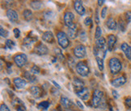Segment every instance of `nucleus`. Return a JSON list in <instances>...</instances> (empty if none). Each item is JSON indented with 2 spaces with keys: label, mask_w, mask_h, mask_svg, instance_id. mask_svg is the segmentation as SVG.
Segmentation results:
<instances>
[{
  "label": "nucleus",
  "mask_w": 131,
  "mask_h": 111,
  "mask_svg": "<svg viewBox=\"0 0 131 111\" xmlns=\"http://www.w3.org/2000/svg\"><path fill=\"white\" fill-rule=\"evenodd\" d=\"M84 24L86 25L87 27L92 26V19H91L90 17H87L86 19H84Z\"/></svg>",
  "instance_id": "obj_35"
},
{
  "label": "nucleus",
  "mask_w": 131,
  "mask_h": 111,
  "mask_svg": "<svg viewBox=\"0 0 131 111\" xmlns=\"http://www.w3.org/2000/svg\"><path fill=\"white\" fill-rule=\"evenodd\" d=\"M76 72L81 76V77H87L90 73V70L88 68V65L86 62L80 61L76 64Z\"/></svg>",
  "instance_id": "obj_5"
},
{
  "label": "nucleus",
  "mask_w": 131,
  "mask_h": 111,
  "mask_svg": "<svg viewBox=\"0 0 131 111\" xmlns=\"http://www.w3.org/2000/svg\"><path fill=\"white\" fill-rule=\"evenodd\" d=\"M5 45H6V47L8 49L12 50L15 48V46H16V44H15V42L12 39H7L6 42H5Z\"/></svg>",
  "instance_id": "obj_26"
},
{
  "label": "nucleus",
  "mask_w": 131,
  "mask_h": 111,
  "mask_svg": "<svg viewBox=\"0 0 131 111\" xmlns=\"http://www.w3.org/2000/svg\"><path fill=\"white\" fill-rule=\"evenodd\" d=\"M104 101V92L101 90L95 89L93 92V97L92 99V105L95 108L100 107Z\"/></svg>",
  "instance_id": "obj_1"
},
{
  "label": "nucleus",
  "mask_w": 131,
  "mask_h": 111,
  "mask_svg": "<svg viewBox=\"0 0 131 111\" xmlns=\"http://www.w3.org/2000/svg\"><path fill=\"white\" fill-rule=\"evenodd\" d=\"M116 43H117V37L114 35H109L108 36V50L113 51Z\"/></svg>",
  "instance_id": "obj_18"
},
{
  "label": "nucleus",
  "mask_w": 131,
  "mask_h": 111,
  "mask_svg": "<svg viewBox=\"0 0 131 111\" xmlns=\"http://www.w3.org/2000/svg\"><path fill=\"white\" fill-rule=\"evenodd\" d=\"M74 7L76 12L80 16H83L85 14V8L83 7L82 1H80V0H76V1L74 2Z\"/></svg>",
  "instance_id": "obj_12"
},
{
  "label": "nucleus",
  "mask_w": 131,
  "mask_h": 111,
  "mask_svg": "<svg viewBox=\"0 0 131 111\" xmlns=\"http://www.w3.org/2000/svg\"><path fill=\"white\" fill-rule=\"evenodd\" d=\"M0 35H1V36H2V37L6 38V37L8 36L9 32L7 31L6 29H4V28L1 26V27H0Z\"/></svg>",
  "instance_id": "obj_33"
},
{
  "label": "nucleus",
  "mask_w": 131,
  "mask_h": 111,
  "mask_svg": "<svg viewBox=\"0 0 131 111\" xmlns=\"http://www.w3.org/2000/svg\"><path fill=\"white\" fill-rule=\"evenodd\" d=\"M112 93H113V97H114V99H117L119 98V94L117 93V92L116 91V90H113Z\"/></svg>",
  "instance_id": "obj_42"
},
{
  "label": "nucleus",
  "mask_w": 131,
  "mask_h": 111,
  "mask_svg": "<svg viewBox=\"0 0 131 111\" xmlns=\"http://www.w3.org/2000/svg\"><path fill=\"white\" fill-rule=\"evenodd\" d=\"M7 17L8 18V19L10 20L11 22L12 23H15V22H16L18 21V14L16 11H14V10L12 9H8L7 11Z\"/></svg>",
  "instance_id": "obj_13"
},
{
  "label": "nucleus",
  "mask_w": 131,
  "mask_h": 111,
  "mask_svg": "<svg viewBox=\"0 0 131 111\" xmlns=\"http://www.w3.org/2000/svg\"><path fill=\"white\" fill-rule=\"evenodd\" d=\"M0 111H11L6 104H2L0 105Z\"/></svg>",
  "instance_id": "obj_39"
},
{
  "label": "nucleus",
  "mask_w": 131,
  "mask_h": 111,
  "mask_svg": "<svg viewBox=\"0 0 131 111\" xmlns=\"http://www.w3.org/2000/svg\"><path fill=\"white\" fill-rule=\"evenodd\" d=\"M30 7L33 10H40L43 7V3L41 1H32L30 2Z\"/></svg>",
  "instance_id": "obj_23"
},
{
  "label": "nucleus",
  "mask_w": 131,
  "mask_h": 111,
  "mask_svg": "<svg viewBox=\"0 0 131 111\" xmlns=\"http://www.w3.org/2000/svg\"><path fill=\"white\" fill-rule=\"evenodd\" d=\"M58 43L62 49H66L70 45V41L68 36L63 32H58L57 33Z\"/></svg>",
  "instance_id": "obj_3"
},
{
  "label": "nucleus",
  "mask_w": 131,
  "mask_h": 111,
  "mask_svg": "<svg viewBox=\"0 0 131 111\" xmlns=\"http://www.w3.org/2000/svg\"><path fill=\"white\" fill-rule=\"evenodd\" d=\"M101 35H102V30H101V28H100V27L97 26L96 29H95V39H97L101 37Z\"/></svg>",
  "instance_id": "obj_31"
},
{
  "label": "nucleus",
  "mask_w": 131,
  "mask_h": 111,
  "mask_svg": "<svg viewBox=\"0 0 131 111\" xmlns=\"http://www.w3.org/2000/svg\"><path fill=\"white\" fill-rule=\"evenodd\" d=\"M78 28H77V25L76 24H73L71 27H68V31H67V36L70 39H74L75 38H77L78 36Z\"/></svg>",
  "instance_id": "obj_11"
},
{
  "label": "nucleus",
  "mask_w": 131,
  "mask_h": 111,
  "mask_svg": "<svg viewBox=\"0 0 131 111\" xmlns=\"http://www.w3.org/2000/svg\"><path fill=\"white\" fill-rule=\"evenodd\" d=\"M125 104L128 108H131V98H126L125 100Z\"/></svg>",
  "instance_id": "obj_37"
},
{
  "label": "nucleus",
  "mask_w": 131,
  "mask_h": 111,
  "mask_svg": "<svg viewBox=\"0 0 131 111\" xmlns=\"http://www.w3.org/2000/svg\"><path fill=\"white\" fill-rule=\"evenodd\" d=\"M52 82H53V85H54L55 86H56V87H57L58 89H60V88H61V87H60V85H58V83H56V81H54V80H53Z\"/></svg>",
  "instance_id": "obj_45"
},
{
  "label": "nucleus",
  "mask_w": 131,
  "mask_h": 111,
  "mask_svg": "<svg viewBox=\"0 0 131 111\" xmlns=\"http://www.w3.org/2000/svg\"><path fill=\"white\" fill-rule=\"evenodd\" d=\"M60 103H61V105L66 109H71L73 106V103L71 102V101H70L69 98H67V97H65V96H62L61 97V99H60Z\"/></svg>",
  "instance_id": "obj_15"
},
{
  "label": "nucleus",
  "mask_w": 131,
  "mask_h": 111,
  "mask_svg": "<svg viewBox=\"0 0 131 111\" xmlns=\"http://www.w3.org/2000/svg\"><path fill=\"white\" fill-rule=\"evenodd\" d=\"M122 64L121 63L119 59L113 57L109 60V68L112 74L113 75L117 74L122 70Z\"/></svg>",
  "instance_id": "obj_2"
},
{
  "label": "nucleus",
  "mask_w": 131,
  "mask_h": 111,
  "mask_svg": "<svg viewBox=\"0 0 131 111\" xmlns=\"http://www.w3.org/2000/svg\"><path fill=\"white\" fill-rule=\"evenodd\" d=\"M107 11H108V8L105 7L102 9L101 11V18L102 19H104L105 17H106V15H107Z\"/></svg>",
  "instance_id": "obj_41"
},
{
  "label": "nucleus",
  "mask_w": 131,
  "mask_h": 111,
  "mask_svg": "<svg viewBox=\"0 0 131 111\" xmlns=\"http://www.w3.org/2000/svg\"><path fill=\"white\" fill-rule=\"evenodd\" d=\"M14 61L18 67L21 68V67H24V65L26 64V63L28 61V57L25 54L19 53V54H17L14 57Z\"/></svg>",
  "instance_id": "obj_6"
},
{
  "label": "nucleus",
  "mask_w": 131,
  "mask_h": 111,
  "mask_svg": "<svg viewBox=\"0 0 131 111\" xmlns=\"http://www.w3.org/2000/svg\"><path fill=\"white\" fill-rule=\"evenodd\" d=\"M95 47L99 48L100 51L103 52L105 54H106V52L108 51V48H107L108 46L106 44V40H105V39L102 36L95 40Z\"/></svg>",
  "instance_id": "obj_8"
},
{
  "label": "nucleus",
  "mask_w": 131,
  "mask_h": 111,
  "mask_svg": "<svg viewBox=\"0 0 131 111\" xmlns=\"http://www.w3.org/2000/svg\"><path fill=\"white\" fill-rule=\"evenodd\" d=\"M42 40L46 43H53L54 41V37H53V35L52 33V32L50 31H47V32H45L42 35Z\"/></svg>",
  "instance_id": "obj_16"
},
{
  "label": "nucleus",
  "mask_w": 131,
  "mask_h": 111,
  "mask_svg": "<svg viewBox=\"0 0 131 111\" xmlns=\"http://www.w3.org/2000/svg\"><path fill=\"white\" fill-rule=\"evenodd\" d=\"M74 89L76 95L82 100H88L89 98V89L87 87H85V85H83V86L74 87Z\"/></svg>",
  "instance_id": "obj_4"
},
{
  "label": "nucleus",
  "mask_w": 131,
  "mask_h": 111,
  "mask_svg": "<svg viewBox=\"0 0 131 111\" xmlns=\"http://www.w3.org/2000/svg\"><path fill=\"white\" fill-rule=\"evenodd\" d=\"M13 33L15 35V37H16V39H18L19 37V36H20V31H19L18 28H15L13 30Z\"/></svg>",
  "instance_id": "obj_38"
},
{
  "label": "nucleus",
  "mask_w": 131,
  "mask_h": 111,
  "mask_svg": "<svg viewBox=\"0 0 131 111\" xmlns=\"http://www.w3.org/2000/svg\"><path fill=\"white\" fill-rule=\"evenodd\" d=\"M49 103L47 101H43V102L38 104V108L41 109L43 110H46L49 108Z\"/></svg>",
  "instance_id": "obj_27"
},
{
  "label": "nucleus",
  "mask_w": 131,
  "mask_h": 111,
  "mask_svg": "<svg viewBox=\"0 0 131 111\" xmlns=\"http://www.w3.org/2000/svg\"><path fill=\"white\" fill-rule=\"evenodd\" d=\"M125 82H126V79H125V77L122 76V77H119L117 78L114 79L112 81V85L116 88H118L120 86H122V85H123Z\"/></svg>",
  "instance_id": "obj_19"
},
{
  "label": "nucleus",
  "mask_w": 131,
  "mask_h": 111,
  "mask_svg": "<svg viewBox=\"0 0 131 111\" xmlns=\"http://www.w3.org/2000/svg\"><path fill=\"white\" fill-rule=\"evenodd\" d=\"M54 52L56 53V57H57L60 60H63L65 59L63 54L62 53L61 49H59V48H55V49H54Z\"/></svg>",
  "instance_id": "obj_29"
},
{
  "label": "nucleus",
  "mask_w": 131,
  "mask_h": 111,
  "mask_svg": "<svg viewBox=\"0 0 131 111\" xmlns=\"http://www.w3.org/2000/svg\"><path fill=\"white\" fill-rule=\"evenodd\" d=\"M66 111H77V110H72L71 109H66Z\"/></svg>",
  "instance_id": "obj_46"
},
{
  "label": "nucleus",
  "mask_w": 131,
  "mask_h": 111,
  "mask_svg": "<svg viewBox=\"0 0 131 111\" xmlns=\"http://www.w3.org/2000/svg\"><path fill=\"white\" fill-rule=\"evenodd\" d=\"M86 54H87L86 48L82 44L77 45V46L74 48V55L79 59H83L86 57Z\"/></svg>",
  "instance_id": "obj_7"
},
{
  "label": "nucleus",
  "mask_w": 131,
  "mask_h": 111,
  "mask_svg": "<svg viewBox=\"0 0 131 111\" xmlns=\"http://www.w3.org/2000/svg\"><path fill=\"white\" fill-rule=\"evenodd\" d=\"M31 73L33 75L39 74L40 73H41V69H40V68L38 66H37V65H33V66L32 67V68H31Z\"/></svg>",
  "instance_id": "obj_32"
},
{
  "label": "nucleus",
  "mask_w": 131,
  "mask_h": 111,
  "mask_svg": "<svg viewBox=\"0 0 131 111\" xmlns=\"http://www.w3.org/2000/svg\"><path fill=\"white\" fill-rule=\"evenodd\" d=\"M79 36L80 38V40L83 42H86L87 41V35H86V32H85L84 30H81L79 34Z\"/></svg>",
  "instance_id": "obj_30"
},
{
  "label": "nucleus",
  "mask_w": 131,
  "mask_h": 111,
  "mask_svg": "<svg viewBox=\"0 0 131 111\" xmlns=\"http://www.w3.org/2000/svg\"><path fill=\"white\" fill-rule=\"evenodd\" d=\"M13 83L17 89H24L26 86L27 82L26 80L20 78V77H16L13 80Z\"/></svg>",
  "instance_id": "obj_17"
},
{
  "label": "nucleus",
  "mask_w": 131,
  "mask_h": 111,
  "mask_svg": "<svg viewBox=\"0 0 131 111\" xmlns=\"http://www.w3.org/2000/svg\"><path fill=\"white\" fill-rule=\"evenodd\" d=\"M24 77L31 83H34L37 80V77H35V75H33L31 72H25L24 73Z\"/></svg>",
  "instance_id": "obj_22"
},
{
  "label": "nucleus",
  "mask_w": 131,
  "mask_h": 111,
  "mask_svg": "<svg viewBox=\"0 0 131 111\" xmlns=\"http://www.w3.org/2000/svg\"><path fill=\"white\" fill-rule=\"evenodd\" d=\"M76 103H77V105H78V106H79V107L80 109H83L84 108V106H83V104H82L81 102H79V101H77V102H76Z\"/></svg>",
  "instance_id": "obj_43"
},
{
  "label": "nucleus",
  "mask_w": 131,
  "mask_h": 111,
  "mask_svg": "<svg viewBox=\"0 0 131 111\" xmlns=\"http://www.w3.org/2000/svg\"><path fill=\"white\" fill-rule=\"evenodd\" d=\"M74 16L72 12L67 11L64 14V23L67 27H71L73 24H74Z\"/></svg>",
  "instance_id": "obj_10"
},
{
  "label": "nucleus",
  "mask_w": 131,
  "mask_h": 111,
  "mask_svg": "<svg viewBox=\"0 0 131 111\" xmlns=\"http://www.w3.org/2000/svg\"><path fill=\"white\" fill-rule=\"evenodd\" d=\"M16 110L17 111H27L26 107L24 106V105H19L16 106Z\"/></svg>",
  "instance_id": "obj_40"
},
{
  "label": "nucleus",
  "mask_w": 131,
  "mask_h": 111,
  "mask_svg": "<svg viewBox=\"0 0 131 111\" xmlns=\"http://www.w3.org/2000/svg\"><path fill=\"white\" fill-rule=\"evenodd\" d=\"M118 27L119 29L122 32H125V27H126V22L123 20L122 18L119 19V23H118Z\"/></svg>",
  "instance_id": "obj_25"
},
{
  "label": "nucleus",
  "mask_w": 131,
  "mask_h": 111,
  "mask_svg": "<svg viewBox=\"0 0 131 111\" xmlns=\"http://www.w3.org/2000/svg\"><path fill=\"white\" fill-rule=\"evenodd\" d=\"M121 48L123 51V52L125 53V57H127V59L131 60V46L126 43H123L121 46Z\"/></svg>",
  "instance_id": "obj_20"
},
{
  "label": "nucleus",
  "mask_w": 131,
  "mask_h": 111,
  "mask_svg": "<svg viewBox=\"0 0 131 111\" xmlns=\"http://www.w3.org/2000/svg\"><path fill=\"white\" fill-rule=\"evenodd\" d=\"M95 23L99 24L100 23V18H99V10L96 9L95 10Z\"/></svg>",
  "instance_id": "obj_36"
},
{
  "label": "nucleus",
  "mask_w": 131,
  "mask_h": 111,
  "mask_svg": "<svg viewBox=\"0 0 131 111\" xmlns=\"http://www.w3.org/2000/svg\"><path fill=\"white\" fill-rule=\"evenodd\" d=\"M95 60H96V62H97V64H98V67H99V69L100 71H103L104 70V60H103V58L101 57H95Z\"/></svg>",
  "instance_id": "obj_28"
},
{
  "label": "nucleus",
  "mask_w": 131,
  "mask_h": 111,
  "mask_svg": "<svg viewBox=\"0 0 131 111\" xmlns=\"http://www.w3.org/2000/svg\"><path fill=\"white\" fill-rule=\"evenodd\" d=\"M30 93H31L32 96L35 98H40L43 95L42 90L39 86H32L30 88Z\"/></svg>",
  "instance_id": "obj_14"
},
{
  "label": "nucleus",
  "mask_w": 131,
  "mask_h": 111,
  "mask_svg": "<svg viewBox=\"0 0 131 111\" xmlns=\"http://www.w3.org/2000/svg\"><path fill=\"white\" fill-rule=\"evenodd\" d=\"M106 26L110 30H116L117 29V22L115 21L113 18L110 17L106 21Z\"/></svg>",
  "instance_id": "obj_21"
},
{
  "label": "nucleus",
  "mask_w": 131,
  "mask_h": 111,
  "mask_svg": "<svg viewBox=\"0 0 131 111\" xmlns=\"http://www.w3.org/2000/svg\"><path fill=\"white\" fill-rule=\"evenodd\" d=\"M125 22L127 23H129L131 22V11H128L125 13Z\"/></svg>",
  "instance_id": "obj_34"
},
{
  "label": "nucleus",
  "mask_w": 131,
  "mask_h": 111,
  "mask_svg": "<svg viewBox=\"0 0 131 111\" xmlns=\"http://www.w3.org/2000/svg\"><path fill=\"white\" fill-rule=\"evenodd\" d=\"M23 16L24 19L26 21H30V20L32 19V12L31 10L29 9H25L24 12H23Z\"/></svg>",
  "instance_id": "obj_24"
},
{
  "label": "nucleus",
  "mask_w": 131,
  "mask_h": 111,
  "mask_svg": "<svg viewBox=\"0 0 131 111\" xmlns=\"http://www.w3.org/2000/svg\"><path fill=\"white\" fill-rule=\"evenodd\" d=\"M33 52L39 55H44L48 53L49 50H48V48L46 47V45H45L43 43H39L37 46L34 48Z\"/></svg>",
  "instance_id": "obj_9"
},
{
  "label": "nucleus",
  "mask_w": 131,
  "mask_h": 111,
  "mask_svg": "<svg viewBox=\"0 0 131 111\" xmlns=\"http://www.w3.org/2000/svg\"><path fill=\"white\" fill-rule=\"evenodd\" d=\"M104 3H105L104 0H99V1H98V5H99L100 7H101V6H103V4Z\"/></svg>",
  "instance_id": "obj_44"
}]
</instances>
